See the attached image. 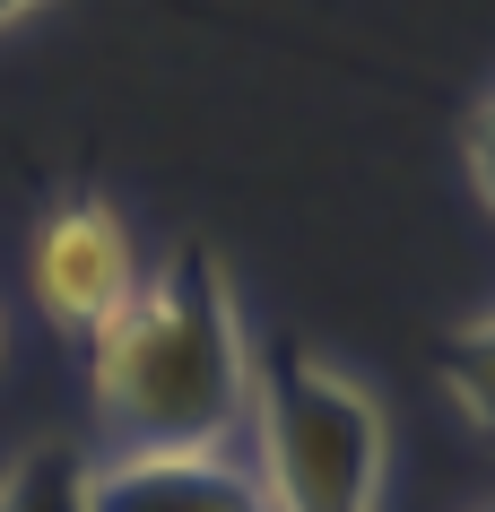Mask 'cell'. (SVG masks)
Instances as JSON below:
<instances>
[{
	"label": "cell",
	"mask_w": 495,
	"mask_h": 512,
	"mask_svg": "<svg viewBox=\"0 0 495 512\" xmlns=\"http://www.w3.org/2000/svg\"><path fill=\"white\" fill-rule=\"evenodd\" d=\"M35 9H53V0H0V35H9V27H27Z\"/></svg>",
	"instance_id": "obj_8"
},
{
	"label": "cell",
	"mask_w": 495,
	"mask_h": 512,
	"mask_svg": "<svg viewBox=\"0 0 495 512\" xmlns=\"http://www.w3.org/2000/svg\"><path fill=\"white\" fill-rule=\"evenodd\" d=\"M0 356H9V313H0Z\"/></svg>",
	"instance_id": "obj_9"
},
{
	"label": "cell",
	"mask_w": 495,
	"mask_h": 512,
	"mask_svg": "<svg viewBox=\"0 0 495 512\" xmlns=\"http://www.w3.org/2000/svg\"><path fill=\"white\" fill-rule=\"evenodd\" d=\"M79 356L105 434L96 452H244L261 348L209 243H174L165 261H148L122 322H105Z\"/></svg>",
	"instance_id": "obj_1"
},
{
	"label": "cell",
	"mask_w": 495,
	"mask_h": 512,
	"mask_svg": "<svg viewBox=\"0 0 495 512\" xmlns=\"http://www.w3.org/2000/svg\"><path fill=\"white\" fill-rule=\"evenodd\" d=\"M461 165H469V183H478V200L495 209V87L469 105V131H461Z\"/></svg>",
	"instance_id": "obj_7"
},
{
	"label": "cell",
	"mask_w": 495,
	"mask_h": 512,
	"mask_svg": "<svg viewBox=\"0 0 495 512\" xmlns=\"http://www.w3.org/2000/svg\"><path fill=\"white\" fill-rule=\"evenodd\" d=\"M148 278V252H139L131 217L113 209L105 191H70L35 217V243H27V296L35 313L53 322V339L87 348L105 322H122V304L139 296Z\"/></svg>",
	"instance_id": "obj_3"
},
{
	"label": "cell",
	"mask_w": 495,
	"mask_h": 512,
	"mask_svg": "<svg viewBox=\"0 0 495 512\" xmlns=\"http://www.w3.org/2000/svg\"><path fill=\"white\" fill-rule=\"evenodd\" d=\"M87 469H96L87 443L44 434L0 469V512H87Z\"/></svg>",
	"instance_id": "obj_5"
},
{
	"label": "cell",
	"mask_w": 495,
	"mask_h": 512,
	"mask_svg": "<svg viewBox=\"0 0 495 512\" xmlns=\"http://www.w3.org/2000/svg\"><path fill=\"white\" fill-rule=\"evenodd\" d=\"M87 512H270L244 452H96Z\"/></svg>",
	"instance_id": "obj_4"
},
{
	"label": "cell",
	"mask_w": 495,
	"mask_h": 512,
	"mask_svg": "<svg viewBox=\"0 0 495 512\" xmlns=\"http://www.w3.org/2000/svg\"><path fill=\"white\" fill-rule=\"evenodd\" d=\"M244 469L270 512H383L391 417L339 356L278 339L252 356Z\"/></svg>",
	"instance_id": "obj_2"
},
{
	"label": "cell",
	"mask_w": 495,
	"mask_h": 512,
	"mask_svg": "<svg viewBox=\"0 0 495 512\" xmlns=\"http://www.w3.org/2000/svg\"><path fill=\"white\" fill-rule=\"evenodd\" d=\"M443 400L469 434L495 443V313H469L452 339H443Z\"/></svg>",
	"instance_id": "obj_6"
}]
</instances>
